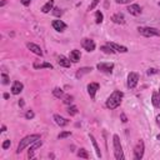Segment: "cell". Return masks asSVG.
Wrapping results in <instances>:
<instances>
[{"mask_svg": "<svg viewBox=\"0 0 160 160\" xmlns=\"http://www.w3.org/2000/svg\"><path fill=\"white\" fill-rule=\"evenodd\" d=\"M123 91H120V90H115L113 91L110 96L108 98V100H106V108L113 110V109H116L120 106V104H122V100H123Z\"/></svg>", "mask_w": 160, "mask_h": 160, "instance_id": "6da1fadb", "label": "cell"}, {"mask_svg": "<svg viewBox=\"0 0 160 160\" xmlns=\"http://www.w3.org/2000/svg\"><path fill=\"white\" fill-rule=\"evenodd\" d=\"M39 139H40V135H39V134H31V135L25 136L24 139L20 140V143H19V145H18V150H16V153L20 154V153L26 148V146L31 145L33 143H35V141L39 140Z\"/></svg>", "mask_w": 160, "mask_h": 160, "instance_id": "7a4b0ae2", "label": "cell"}, {"mask_svg": "<svg viewBox=\"0 0 160 160\" xmlns=\"http://www.w3.org/2000/svg\"><path fill=\"white\" fill-rule=\"evenodd\" d=\"M113 146H114V155L116 160H123L124 159V151H123V146L120 144V138L119 135L113 136Z\"/></svg>", "mask_w": 160, "mask_h": 160, "instance_id": "3957f363", "label": "cell"}, {"mask_svg": "<svg viewBox=\"0 0 160 160\" xmlns=\"http://www.w3.org/2000/svg\"><path fill=\"white\" fill-rule=\"evenodd\" d=\"M138 31L140 35L145 38H151V36H160V30L155 28H150V26H140L138 28Z\"/></svg>", "mask_w": 160, "mask_h": 160, "instance_id": "277c9868", "label": "cell"}, {"mask_svg": "<svg viewBox=\"0 0 160 160\" xmlns=\"http://www.w3.org/2000/svg\"><path fill=\"white\" fill-rule=\"evenodd\" d=\"M144 150H145L144 141H143V140H139L138 144L135 145V148H134V158H135L136 160L143 159V156H144Z\"/></svg>", "mask_w": 160, "mask_h": 160, "instance_id": "5b68a950", "label": "cell"}, {"mask_svg": "<svg viewBox=\"0 0 160 160\" xmlns=\"http://www.w3.org/2000/svg\"><path fill=\"white\" fill-rule=\"evenodd\" d=\"M138 82H139V74L134 73V71L129 73V75H128V88L134 89L138 85Z\"/></svg>", "mask_w": 160, "mask_h": 160, "instance_id": "8992f818", "label": "cell"}, {"mask_svg": "<svg viewBox=\"0 0 160 160\" xmlns=\"http://www.w3.org/2000/svg\"><path fill=\"white\" fill-rule=\"evenodd\" d=\"M96 68L99 71H103L105 74H111L114 69V64L113 63H99L96 65Z\"/></svg>", "mask_w": 160, "mask_h": 160, "instance_id": "52a82bcc", "label": "cell"}, {"mask_svg": "<svg viewBox=\"0 0 160 160\" xmlns=\"http://www.w3.org/2000/svg\"><path fill=\"white\" fill-rule=\"evenodd\" d=\"M82 46H83L86 51H89V53H91V51L95 50V43H94V40L88 39V38H85V39L82 40Z\"/></svg>", "mask_w": 160, "mask_h": 160, "instance_id": "ba28073f", "label": "cell"}, {"mask_svg": "<svg viewBox=\"0 0 160 160\" xmlns=\"http://www.w3.org/2000/svg\"><path fill=\"white\" fill-rule=\"evenodd\" d=\"M126 10H128V13L130 15H134V16H138V15L141 14V8L138 4H130Z\"/></svg>", "mask_w": 160, "mask_h": 160, "instance_id": "9c48e42d", "label": "cell"}, {"mask_svg": "<svg viewBox=\"0 0 160 160\" xmlns=\"http://www.w3.org/2000/svg\"><path fill=\"white\" fill-rule=\"evenodd\" d=\"M43 145V141H42V139H39V140H36L35 143H33L31 144V146L29 148V151H28V156L31 159V158H34V153L36 151V149H39L40 146Z\"/></svg>", "mask_w": 160, "mask_h": 160, "instance_id": "30bf717a", "label": "cell"}, {"mask_svg": "<svg viewBox=\"0 0 160 160\" xmlns=\"http://www.w3.org/2000/svg\"><path fill=\"white\" fill-rule=\"evenodd\" d=\"M98 90H99V84L98 83H90L88 85V94L90 95L91 99H95V95H96Z\"/></svg>", "mask_w": 160, "mask_h": 160, "instance_id": "8fae6325", "label": "cell"}, {"mask_svg": "<svg viewBox=\"0 0 160 160\" xmlns=\"http://www.w3.org/2000/svg\"><path fill=\"white\" fill-rule=\"evenodd\" d=\"M26 48H28L31 53H34L35 55H40V56L43 55V50H42V48H40L39 45H36V44H34V43H28V44H26Z\"/></svg>", "mask_w": 160, "mask_h": 160, "instance_id": "7c38bea8", "label": "cell"}, {"mask_svg": "<svg viewBox=\"0 0 160 160\" xmlns=\"http://www.w3.org/2000/svg\"><path fill=\"white\" fill-rule=\"evenodd\" d=\"M23 89H24V85L20 82H14V83H13V85H11V93L14 95L20 94V93L23 91Z\"/></svg>", "mask_w": 160, "mask_h": 160, "instance_id": "4fadbf2b", "label": "cell"}, {"mask_svg": "<svg viewBox=\"0 0 160 160\" xmlns=\"http://www.w3.org/2000/svg\"><path fill=\"white\" fill-rule=\"evenodd\" d=\"M53 118H54V122H55L59 126H61V128H63V126H66V125L69 124V120H68V119H65V118H63V116L59 115V114H55Z\"/></svg>", "mask_w": 160, "mask_h": 160, "instance_id": "5bb4252c", "label": "cell"}, {"mask_svg": "<svg viewBox=\"0 0 160 160\" xmlns=\"http://www.w3.org/2000/svg\"><path fill=\"white\" fill-rule=\"evenodd\" d=\"M51 25H53V28H54L56 31H64L66 29V24L63 20H54Z\"/></svg>", "mask_w": 160, "mask_h": 160, "instance_id": "9a60e30c", "label": "cell"}, {"mask_svg": "<svg viewBox=\"0 0 160 160\" xmlns=\"http://www.w3.org/2000/svg\"><path fill=\"white\" fill-rule=\"evenodd\" d=\"M34 69H53V65L50 63H45V61H35L33 64Z\"/></svg>", "mask_w": 160, "mask_h": 160, "instance_id": "2e32d148", "label": "cell"}, {"mask_svg": "<svg viewBox=\"0 0 160 160\" xmlns=\"http://www.w3.org/2000/svg\"><path fill=\"white\" fill-rule=\"evenodd\" d=\"M111 21L115 24H124L125 23V16L122 14V13H116L111 16Z\"/></svg>", "mask_w": 160, "mask_h": 160, "instance_id": "e0dca14e", "label": "cell"}, {"mask_svg": "<svg viewBox=\"0 0 160 160\" xmlns=\"http://www.w3.org/2000/svg\"><path fill=\"white\" fill-rule=\"evenodd\" d=\"M58 64H59L60 66H63V68H70L71 60L61 55V56H59V59H58Z\"/></svg>", "mask_w": 160, "mask_h": 160, "instance_id": "ac0fdd59", "label": "cell"}, {"mask_svg": "<svg viewBox=\"0 0 160 160\" xmlns=\"http://www.w3.org/2000/svg\"><path fill=\"white\" fill-rule=\"evenodd\" d=\"M108 45L111 46L115 51H119V53H126V51H128V48H126V46L120 45V44H116V43H110V42H109Z\"/></svg>", "mask_w": 160, "mask_h": 160, "instance_id": "d6986e66", "label": "cell"}, {"mask_svg": "<svg viewBox=\"0 0 160 160\" xmlns=\"http://www.w3.org/2000/svg\"><path fill=\"white\" fill-rule=\"evenodd\" d=\"M151 103L154 105V108L156 109H160V95L158 91H154L153 95H151Z\"/></svg>", "mask_w": 160, "mask_h": 160, "instance_id": "ffe728a7", "label": "cell"}, {"mask_svg": "<svg viewBox=\"0 0 160 160\" xmlns=\"http://www.w3.org/2000/svg\"><path fill=\"white\" fill-rule=\"evenodd\" d=\"M80 58H82V54H80V50L74 49V50L70 53V56H69V59H70L73 63H78V61L80 60Z\"/></svg>", "mask_w": 160, "mask_h": 160, "instance_id": "44dd1931", "label": "cell"}, {"mask_svg": "<svg viewBox=\"0 0 160 160\" xmlns=\"http://www.w3.org/2000/svg\"><path fill=\"white\" fill-rule=\"evenodd\" d=\"M93 69L91 68H88V66H85V68H82V69H79L78 71H76V74H75V76L79 79V78H82V76H84L85 74H88V73H90Z\"/></svg>", "mask_w": 160, "mask_h": 160, "instance_id": "7402d4cb", "label": "cell"}, {"mask_svg": "<svg viewBox=\"0 0 160 160\" xmlns=\"http://www.w3.org/2000/svg\"><path fill=\"white\" fill-rule=\"evenodd\" d=\"M53 6H54V0H49V2L42 8V11L44 14H46V13H49L50 10H53Z\"/></svg>", "mask_w": 160, "mask_h": 160, "instance_id": "603a6c76", "label": "cell"}, {"mask_svg": "<svg viewBox=\"0 0 160 160\" xmlns=\"http://www.w3.org/2000/svg\"><path fill=\"white\" fill-rule=\"evenodd\" d=\"M89 138H90V140H91V143H93V145H94V149H95V153H96V156L98 158H101V153H100V149H99V145H98V143H96V140H95V138L93 136V135H89Z\"/></svg>", "mask_w": 160, "mask_h": 160, "instance_id": "cb8c5ba5", "label": "cell"}, {"mask_svg": "<svg viewBox=\"0 0 160 160\" xmlns=\"http://www.w3.org/2000/svg\"><path fill=\"white\" fill-rule=\"evenodd\" d=\"M53 95H54L55 98H58V99H63L64 98V90L63 89H60V88H55L54 90H53Z\"/></svg>", "mask_w": 160, "mask_h": 160, "instance_id": "d4e9b609", "label": "cell"}, {"mask_svg": "<svg viewBox=\"0 0 160 160\" xmlns=\"http://www.w3.org/2000/svg\"><path fill=\"white\" fill-rule=\"evenodd\" d=\"M100 50H101L103 53H105V54H114V53H115V50H114L111 46H109L108 44H106V45H103V46L100 48Z\"/></svg>", "mask_w": 160, "mask_h": 160, "instance_id": "484cf974", "label": "cell"}, {"mask_svg": "<svg viewBox=\"0 0 160 160\" xmlns=\"http://www.w3.org/2000/svg\"><path fill=\"white\" fill-rule=\"evenodd\" d=\"M103 20H104V15H103V13H101L100 10H98V11L95 13V23H96V24H101V23H103Z\"/></svg>", "mask_w": 160, "mask_h": 160, "instance_id": "4316f807", "label": "cell"}, {"mask_svg": "<svg viewBox=\"0 0 160 160\" xmlns=\"http://www.w3.org/2000/svg\"><path fill=\"white\" fill-rule=\"evenodd\" d=\"M78 156L79 158H83V159H89V154H88V151L85 149H79Z\"/></svg>", "mask_w": 160, "mask_h": 160, "instance_id": "83f0119b", "label": "cell"}, {"mask_svg": "<svg viewBox=\"0 0 160 160\" xmlns=\"http://www.w3.org/2000/svg\"><path fill=\"white\" fill-rule=\"evenodd\" d=\"M68 113H69V115L74 116V115L78 114V108L75 105H71V106H69V108H68Z\"/></svg>", "mask_w": 160, "mask_h": 160, "instance_id": "f1b7e54d", "label": "cell"}, {"mask_svg": "<svg viewBox=\"0 0 160 160\" xmlns=\"http://www.w3.org/2000/svg\"><path fill=\"white\" fill-rule=\"evenodd\" d=\"M63 99H64V100H63V101H64V104H66V105H70V104L73 103V99H74V98H73L71 95H69V94H66V95H64V98H63Z\"/></svg>", "mask_w": 160, "mask_h": 160, "instance_id": "f546056e", "label": "cell"}, {"mask_svg": "<svg viewBox=\"0 0 160 160\" xmlns=\"http://www.w3.org/2000/svg\"><path fill=\"white\" fill-rule=\"evenodd\" d=\"M70 135H71L70 131H63V133H60V134L58 135V138H59V139H65V138H68V136H70Z\"/></svg>", "mask_w": 160, "mask_h": 160, "instance_id": "4dcf8cb0", "label": "cell"}, {"mask_svg": "<svg viewBox=\"0 0 160 160\" xmlns=\"http://www.w3.org/2000/svg\"><path fill=\"white\" fill-rule=\"evenodd\" d=\"M2 83H3L4 85H8V84H9V76H8L5 73L2 74Z\"/></svg>", "mask_w": 160, "mask_h": 160, "instance_id": "1f68e13d", "label": "cell"}, {"mask_svg": "<svg viewBox=\"0 0 160 160\" xmlns=\"http://www.w3.org/2000/svg\"><path fill=\"white\" fill-rule=\"evenodd\" d=\"M99 2H100V0H93V2H91V4L89 5V10H94V9L98 6Z\"/></svg>", "mask_w": 160, "mask_h": 160, "instance_id": "d6a6232c", "label": "cell"}, {"mask_svg": "<svg viewBox=\"0 0 160 160\" xmlns=\"http://www.w3.org/2000/svg\"><path fill=\"white\" fill-rule=\"evenodd\" d=\"M53 14H54L55 16H58V18H60L61 14H63V11L59 8H54V9H53Z\"/></svg>", "mask_w": 160, "mask_h": 160, "instance_id": "836d02e7", "label": "cell"}, {"mask_svg": "<svg viewBox=\"0 0 160 160\" xmlns=\"http://www.w3.org/2000/svg\"><path fill=\"white\" fill-rule=\"evenodd\" d=\"M34 116H35V114H34L33 110H28V111H26V114H25V118L28 119V120H31Z\"/></svg>", "mask_w": 160, "mask_h": 160, "instance_id": "e575fe53", "label": "cell"}, {"mask_svg": "<svg viewBox=\"0 0 160 160\" xmlns=\"http://www.w3.org/2000/svg\"><path fill=\"white\" fill-rule=\"evenodd\" d=\"M10 145H11V143H10V140H4V143H3V145H2V148L4 149V150H6L8 148H10Z\"/></svg>", "mask_w": 160, "mask_h": 160, "instance_id": "d590c367", "label": "cell"}, {"mask_svg": "<svg viewBox=\"0 0 160 160\" xmlns=\"http://www.w3.org/2000/svg\"><path fill=\"white\" fill-rule=\"evenodd\" d=\"M118 4H130L133 0H115Z\"/></svg>", "mask_w": 160, "mask_h": 160, "instance_id": "8d00e7d4", "label": "cell"}, {"mask_svg": "<svg viewBox=\"0 0 160 160\" xmlns=\"http://www.w3.org/2000/svg\"><path fill=\"white\" fill-rule=\"evenodd\" d=\"M120 118H122V122H123V123H126V122H128V118H126V115H125L124 113L120 114Z\"/></svg>", "mask_w": 160, "mask_h": 160, "instance_id": "74e56055", "label": "cell"}, {"mask_svg": "<svg viewBox=\"0 0 160 160\" xmlns=\"http://www.w3.org/2000/svg\"><path fill=\"white\" fill-rule=\"evenodd\" d=\"M20 2H21V4L23 5H25V6H28L30 3H31V0H20Z\"/></svg>", "mask_w": 160, "mask_h": 160, "instance_id": "f35d334b", "label": "cell"}, {"mask_svg": "<svg viewBox=\"0 0 160 160\" xmlns=\"http://www.w3.org/2000/svg\"><path fill=\"white\" fill-rule=\"evenodd\" d=\"M155 73H156L155 69H149V70H148V74H149V75H150V74H155Z\"/></svg>", "mask_w": 160, "mask_h": 160, "instance_id": "ab89813d", "label": "cell"}, {"mask_svg": "<svg viewBox=\"0 0 160 160\" xmlns=\"http://www.w3.org/2000/svg\"><path fill=\"white\" fill-rule=\"evenodd\" d=\"M156 123H158V125L160 126V114H159V115L156 116Z\"/></svg>", "mask_w": 160, "mask_h": 160, "instance_id": "60d3db41", "label": "cell"}, {"mask_svg": "<svg viewBox=\"0 0 160 160\" xmlns=\"http://www.w3.org/2000/svg\"><path fill=\"white\" fill-rule=\"evenodd\" d=\"M19 106H24V101H23V99L19 100Z\"/></svg>", "mask_w": 160, "mask_h": 160, "instance_id": "b9f144b4", "label": "cell"}, {"mask_svg": "<svg viewBox=\"0 0 160 160\" xmlns=\"http://www.w3.org/2000/svg\"><path fill=\"white\" fill-rule=\"evenodd\" d=\"M4 131H6V126H5V125L2 126V133H4Z\"/></svg>", "mask_w": 160, "mask_h": 160, "instance_id": "7bdbcfd3", "label": "cell"}, {"mask_svg": "<svg viewBox=\"0 0 160 160\" xmlns=\"http://www.w3.org/2000/svg\"><path fill=\"white\" fill-rule=\"evenodd\" d=\"M156 139H158V140H160V134H159V135H156Z\"/></svg>", "mask_w": 160, "mask_h": 160, "instance_id": "ee69618b", "label": "cell"}, {"mask_svg": "<svg viewBox=\"0 0 160 160\" xmlns=\"http://www.w3.org/2000/svg\"><path fill=\"white\" fill-rule=\"evenodd\" d=\"M158 5H159V6H160V2H159V3H158Z\"/></svg>", "mask_w": 160, "mask_h": 160, "instance_id": "f6af8a7d", "label": "cell"}, {"mask_svg": "<svg viewBox=\"0 0 160 160\" xmlns=\"http://www.w3.org/2000/svg\"><path fill=\"white\" fill-rule=\"evenodd\" d=\"M159 95H160V91H159Z\"/></svg>", "mask_w": 160, "mask_h": 160, "instance_id": "bcb514c9", "label": "cell"}]
</instances>
